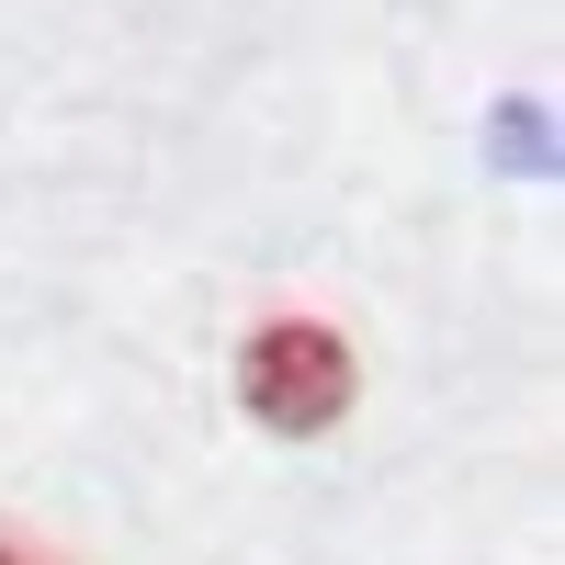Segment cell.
I'll use <instances>...</instances> for the list:
<instances>
[{
    "label": "cell",
    "instance_id": "1",
    "mask_svg": "<svg viewBox=\"0 0 565 565\" xmlns=\"http://www.w3.org/2000/svg\"><path fill=\"white\" fill-rule=\"evenodd\" d=\"M362 396V362L340 328H317V317H260L249 340H238V407L260 418L271 441H317V430H340Z\"/></svg>",
    "mask_w": 565,
    "mask_h": 565
},
{
    "label": "cell",
    "instance_id": "2",
    "mask_svg": "<svg viewBox=\"0 0 565 565\" xmlns=\"http://www.w3.org/2000/svg\"><path fill=\"white\" fill-rule=\"evenodd\" d=\"M0 565H57V554H45L34 532H0Z\"/></svg>",
    "mask_w": 565,
    "mask_h": 565
}]
</instances>
